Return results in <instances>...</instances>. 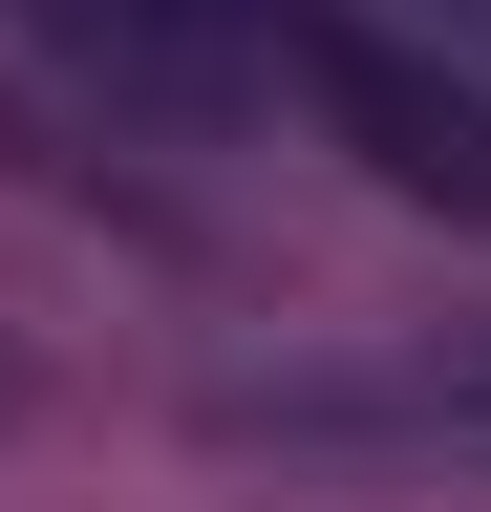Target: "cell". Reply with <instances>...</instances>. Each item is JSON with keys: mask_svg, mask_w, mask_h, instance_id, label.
Instances as JSON below:
<instances>
[{"mask_svg": "<svg viewBox=\"0 0 491 512\" xmlns=\"http://www.w3.org/2000/svg\"><path fill=\"white\" fill-rule=\"evenodd\" d=\"M278 86L321 107L406 214L491 235V64H470L449 22H406V0H278Z\"/></svg>", "mask_w": 491, "mask_h": 512, "instance_id": "cell-1", "label": "cell"}, {"mask_svg": "<svg viewBox=\"0 0 491 512\" xmlns=\"http://www.w3.org/2000/svg\"><path fill=\"white\" fill-rule=\"evenodd\" d=\"M0 22L129 128H257L278 107V0H0Z\"/></svg>", "mask_w": 491, "mask_h": 512, "instance_id": "cell-2", "label": "cell"}, {"mask_svg": "<svg viewBox=\"0 0 491 512\" xmlns=\"http://www.w3.org/2000/svg\"><path fill=\"white\" fill-rule=\"evenodd\" d=\"M235 427H278V448H385V470H491V342H470V363H342V384H257Z\"/></svg>", "mask_w": 491, "mask_h": 512, "instance_id": "cell-3", "label": "cell"}, {"mask_svg": "<svg viewBox=\"0 0 491 512\" xmlns=\"http://www.w3.org/2000/svg\"><path fill=\"white\" fill-rule=\"evenodd\" d=\"M406 22H449V43H470V64H491V0H406Z\"/></svg>", "mask_w": 491, "mask_h": 512, "instance_id": "cell-4", "label": "cell"}]
</instances>
